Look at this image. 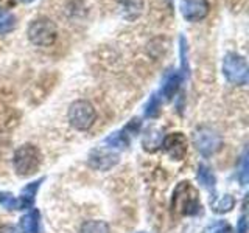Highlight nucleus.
<instances>
[{
  "mask_svg": "<svg viewBox=\"0 0 249 233\" xmlns=\"http://www.w3.org/2000/svg\"><path fill=\"white\" fill-rule=\"evenodd\" d=\"M41 162H42L41 151L30 143L22 145L20 148H18L14 155H13L14 169L20 177L33 176L39 169V166H41Z\"/></svg>",
  "mask_w": 249,
  "mask_h": 233,
  "instance_id": "1",
  "label": "nucleus"
},
{
  "mask_svg": "<svg viewBox=\"0 0 249 233\" xmlns=\"http://www.w3.org/2000/svg\"><path fill=\"white\" fill-rule=\"evenodd\" d=\"M173 210L181 215H196L201 210L198 194L190 182H181L173 193Z\"/></svg>",
  "mask_w": 249,
  "mask_h": 233,
  "instance_id": "2",
  "label": "nucleus"
},
{
  "mask_svg": "<svg viewBox=\"0 0 249 233\" xmlns=\"http://www.w3.org/2000/svg\"><path fill=\"white\" fill-rule=\"evenodd\" d=\"M69 121L70 124L78 131H88L93 126L97 120V111L89 101L86 100H76L75 103L69 107Z\"/></svg>",
  "mask_w": 249,
  "mask_h": 233,
  "instance_id": "3",
  "label": "nucleus"
},
{
  "mask_svg": "<svg viewBox=\"0 0 249 233\" xmlns=\"http://www.w3.org/2000/svg\"><path fill=\"white\" fill-rule=\"evenodd\" d=\"M58 37L56 25L47 17H37L30 23L28 39L37 47H50Z\"/></svg>",
  "mask_w": 249,
  "mask_h": 233,
  "instance_id": "4",
  "label": "nucleus"
},
{
  "mask_svg": "<svg viewBox=\"0 0 249 233\" xmlns=\"http://www.w3.org/2000/svg\"><path fill=\"white\" fill-rule=\"evenodd\" d=\"M223 73L226 80L232 84L243 85L248 83L249 70L246 59L237 53H228L223 59Z\"/></svg>",
  "mask_w": 249,
  "mask_h": 233,
  "instance_id": "5",
  "label": "nucleus"
},
{
  "mask_svg": "<svg viewBox=\"0 0 249 233\" xmlns=\"http://www.w3.org/2000/svg\"><path fill=\"white\" fill-rule=\"evenodd\" d=\"M193 145L196 146V150L202 155L210 157V155H213L215 152L220 151V148L223 145V140H221L220 134H218L216 131L202 126V128L195 131V134H193Z\"/></svg>",
  "mask_w": 249,
  "mask_h": 233,
  "instance_id": "6",
  "label": "nucleus"
},
{
  "mask_svg": "<svg viewBox=\"0 0 249 233\" xmlns=\"http://www.w3.org/2000/svg\"><path fill=\"white\" fill-rule=\"evenodd\" d=\"M163 151H165L173 160H182L187 154V138L182 132H173L167 135L162 142Z\"/></svg>",
  "mask_w": 249,
  "mask_h": 233,
  "instance_id": "7",
  "label": "nucleus"
},
{
  "mask_svg": "<svg viewBox=\"0 0 249 233\" xmlns=\"http://www.w3.org/2000/svg\"><path fill=\"white\" fill-rule=\"evenodd\" d=\"M210 11L207 0H182L181 13L182 17L189 22H199L206 17Z\"/></svg>",
  "mask_w": 249,
  "mask_h": 233,
  "instance_id": "8",
  "label": "nucleus"
},
{
  "mask_svg": "<svg viewBox=\"0 0 249 233\" xmlns=\"http://www.w3.org/2000/svg\"><path fill=\"white\" fill-rule=\"evenodd\" d=\"M119 163V155L111 152V151H105V150H95L92 151L89 155V165L95 169L100 171H107L112 166H115Z\"/></svg>",
  "mask_w": 249,
  "mask_h": 233,
  "instance_id": "9",
  "label": "nucleus"
},
{
  "mask_svg": "<svg viewBox=\"0 0 249 233\" xmlns=\"http://www.w3.org/2000/svg\"><path fill=\"white\" fill-rule=\"evenodd\" d=\"M22 233H41V215L37 210H31L20 217Z\"/></svg>",
  "mask_w": 249,
  "mask_h": 233,
  "instance_id": "10",
  "label": "nucleus"
},
{
  "mask_svg": "<svg viewBox=\"0 0 249 233\" xmlns=\"http://www.w3.org/2000/svg\"><path fill=\"white\" fill-rule=\"evenodd\" d=\"M42 182H44V177L39 179V181H36V182L28 183L25 188L22 190L20 198H19V208H30L31 205H33L35 196H36V193H37L39 186H41Z\"/></svg>",
  "mask_w": 249,
  "mask_h": 233,
  "instance_id": "11",
  "label": "nucleus"
},
{
  "mask_svg": "<svg viewBox=\"0 0 249 233\" xmlns=\"http://www.w3.org/2000/svg\"><path fill=\"white\" fill-rule=\"evenodd\" d=\"M179 84H181V75H179L178 72L170 73L167 76V80L163 81V84H162V89H160L162 97L165 100H171L175 97V93L178 92Z\"/></svg>",
  "mask_w": 249,
  "mask_h": 233,
  "instance_id": "12",
  "label": "nucleus"
},
{
  "mask_svg": "<svg viewBox=\"0 0 249 233\" xmlns=\"http://www.w3.org/2000/svg\"><path fill=\"white\" fill-rule=\"evenodd\" d=\"M198 181L202 186H206L209 190H213L215 188V183H216V177L213 176V173L210 171L206 165H199L198 166Z\"/></svg>",
  "mask_w": 249,
  "mask_h": 233,
  "instance_id": "13",
  "label": "nucleus"
},
{
  "mask_svg": "<svg viewBox=\"0 0 249 233\" xmlns=\"http://www.w3.org/2000/svg\"><path fill=\"white\" fill-rule=\"evenodd\" d=\"M80 233H111V230H109V225L105 221L92 219V221H86L81 225Z\"/></svg>",
  "mask_w": 249,
  "mask_h": 233,
  "instance_id": "14",
  "label": "nucleus"
},
{
  "mask_svg": "<svg viewBox=\"0 0 249 233\" xmlns=\"http://www.w3.org/2000/svg\"><path fill=\"white\" fill-rule=\"evenodd\" d=\"M105 143L109 145L111 148H126L129 140H128V135H126V131H120V132H114V134L109 135Z\"/></svg>",
  "mask_w": 249,
  "mask_h": 233,
  "instance_id": "15",
  "label": "nucleus"
},
{
  "mask_svg": "<svg viewBox=\"0 0 249 233\" xmlns=\"http://www.w3.org/2000/svg\"><path fill=\"white\" fill-rule=\"evenodd\" d=\"M16 27V16L8 11H0V34L10 33Z\"/></svg>",
  "mask_w": 249,
  "mask_h": 233,
  "instance_id": "16",
  "label": "nucleus"
},
{
  "mask_svg": "<svg viewBox=\"0 0 249 233\" xmlns=\"http://www.w3.org/2000/svg\"><path fill=\"white\" fill-rule=\"evenodd\" d=\"M233 204H235V200H233V198L231 196V194H224L220 200L213 202L212 208L216 213H224V212H231V210L233 208Z\"/></svg>",
  "mask_w": 249,
  "mask_h": 233,
  "instance_id": "17",
  "label": "nucleus"
},
{
  "mask_svg": "<svg viewBox=\"0 0 249 233\" xmlns=\"http://www.w3.org/2000/svg\"><path fill=\"white\" fill-rule=\"evenodd\" d=\"M159 111H160V100L158 95H151L145 106V115L150 116V118H154V116L159 115Z\"/></svg>",
  "mask_w": 249,
  "mask_h": 233,
  "instance_id": "18",
  "label": "nucleus"
},
{
  "mask_svg": "<svg viewBox=\"0 0 249 233\" xmlns=\"http://www.w3.org/2000/svg\"><path fill=\"white\" fill-rule=\"evenodd\" d=\"M0 205L6 210H18L19 208V199L14 198L11 193L0 191Z\"/></svg>",
  "mask_w": 249,
  "mask_h": 233,
  "instance_id": "19",
  "label": "nucleus"
},
{
  "mask_svg": "<svg viewBox=\"0 0 249 233\" xmlns=\"http://www.w3.org/2000/svg\"><path fill=\"white\" fill-rule=\"evenodd\" d=\"M181 62H182L184 73H187L189 72V61H187V42L184 36H181Z\"/></svg>",
  "mask_w": 249,
  "mask_h": 233,
  "instance_id": "20",
  "label": "nucleus"
},
{
  "mask_svg": "<svg viewBox=\"0 0 249 233\" xmlns=\"http://www.w3.org/2000/svg\"><path fill=\"white\" fill-rule=\"evenodd\" d=\"M243 160H241V171H240V181H241V183L243 185H246V182H248V152L245 151V154H243V157H241Z\"/></svg>",
  "mask_w": 249,
  "mask_h": 233,
  "instance_id": "21",
  "label": "nucleus"
},
{
  "mask_svg": "<svg viewBox=\"0 0 249 233\" xmlns=\"http://www.w3.org/2000/svg\"><path fill=\"white\" fill-rule=\"evenodd\" d=\"M237 233H248V221H246V216L243 215L240 217L238 225H237Z\"/></svg>",
  "mask_w": 249,
  "mask_h": 233,
  "instance_id": "22",
  "label": "nucleus"
},
{
  "mask_svg": "<svg viewBox=\"0 0 249 233\" xmlns=\"http://www.w3.org/2000/svg\"><path fill=\"white\" fill-rule=\"evenodd\" d=\"M0 233H19V230L14 227V225H10V224H5L0 227Z\"/></svg>",
  "mask_w": 249,
  "mask_h": 233,
  "instance_id": "23",
  "label": "nucleus"
},
{
  "mask_svg": "<svg viewBox=\"0 0 249 233\" xmlns=\"http://www.w3.org/2000/svg\"><path fill=\"white\" fill-rule=\"evenodd\" d=\"M213 233H232V230H231V227L229 225H220Z\"/></svg>",
  "mask_w": 249,
  "mask_h": 233,
  "instance_id": "24",
  "label": "nucleus"
},
{
  "mask_svg": "<svg viewBox=\"0 0 249 233\" xmlns=\"http://www.w3.org/2000/svg\"><path fill=\"white\" fill-rule=\"evenodd\" d=\"M0 2H2V0H0Z\"/></svg>",
  "mask_w": 249,
  "mask_h": 233,
  "instance_id": "25",
  "label": "nucleus"
}]
</instances>
